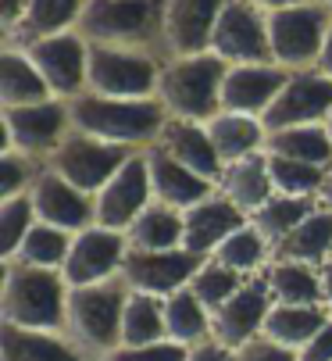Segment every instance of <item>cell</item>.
Masks as SVG:
<instances>
[{"label": "cell", "mask_w": 332, "mask_h": 361, "mask_svg": "<svg viewBox=\"0 0 332 361\" xmlns=\"http://www.w3.org/2000/svg\"><path fill=\"white\" fill-rule=\"evenodd\" d=\"M229 65L218 54H186V58H168L161 65V82H157V100L164 104L172 118H190V122H211L221 111V82H226Z\"/></svg>", "instance_id": "4"}, {"label": "cell", "mask_w": 332, "mask_h": 361, "mask_svg": "<svg viewBox=\"0 0 332 361\" xmlns=\"http://www.w3.org/2000/svg\"><path fill=\"white\" fill-rule=\"evenodd\" d=\"M39 172H43L39 158H29L22 150H0V200L29 193Z\"/></svg>", "instance_id": "41"}, {"label": "cell", "mask_w": 332, "mask_h": 361, "mask_svg": "<svg viewBox=\"0 0 332 361\" xmlns=\"http://www.w3.org/2000/svg\"><path fill=\"white\" fill-rule=\"evenodd\" d=\"M247 279H250V276H240V272H233V269H226V265H218L214 257H207V262L197 269V276L190 279V290L197 293V300L214 315L218 307L226 304Z\"/></svg>", "instance_id": "38"}, {"label": "cell", "mask_w": 332, "mask_h": 361, "mask_svg": "<svg viewBox=\"0 0 332 361\" xmlns=\"http://www.w3.org/2000/svg\"><path fill=\"white\" fill-rule=\"evenodd\" d=\"M318 276H321V300H325V307L332 312V257L318 269Z\"/></svg>", "instance_id": "48"}, {"label": "cell", "mask_w": 332, "mask_h": 361, "mask_svg": "<svg viewBox=\"0 0 332 361\" xmlns=\"http://www.w3.org/2000/svg\"><path fill=\"white\" fill-rule=\"evenodd\" d=\"M268 290L275 304H325L321 300V276L314 265L304 262H271L264 269Z\"/></svg>", "instance_id": "33"}, {"label": "cell", "mask_w": 332, "mask_h": 361, "mask_svg": "<svg viewBox=\"0 0 332 361\" xmlns=\"http://www.w3.org/2000/svg\"><path fill=\"white\" fill-rule=\"evenodd\" d=\"M11 47V43H8ZM32 58V65L39 68V75L47 79L50 93L58 100H75L79 93H86V58H90V43L72 29L50 39H36L29 47H22Z\"/></svg>", "instance_id": "15"}, {"label": "cell", "mask_w": 332, "mask_h": 361, "mask_svg": "<svg viewBox=\"0 0 332 361\" xmlns=\"http://www.w3.org/2000/svg\"><path fill=\"white\" fill-rule=\"evenodd\" d=\"M150 200H154V186H150L147 154L133 150V158L111 176V183L93 197V226L125 233Z\"/></svg>", "instance_id": "12"}, {"label": "cell", "mask_w": 332, "mask_h": 361, "mask_svg": "<svg viewBox=\"0 0 332 361\" xmlns=\"http://www.w3.org/2000/svg\"><path fill=\"white\" fill-rule=\"evenodd\" d=\"M325 129H328V136H332V111H328V118H325Z\"/></svg>", "instance_id": "51"}, {"label": "cell", "mask_w": 332, "mask_h": 361, "mask_svg": "<svg viewBox=\"0 0 332 361\" xmlns=\"http://www.w3.org/2000/svg\"><path fill=\"white\" fill-rule=\"evenodd\" d=\"M221 8L226 0H164V61L211 50Z\"/></svg>", "instance_id": "17"}, {"label": "cell", "mask_w": 332, "mask_h": 361, "mask_svg": "<svg viewBox=\"0 0 332 361\" xmlns=\"http://www.w3.org/2000/svg\"><path fill=\"white\" fill-rule=\"evenodd\" d=\"M211 54L226 65H261L271 61L268 43V11H261L250 0H226L214 32H211Z\"/></svg>", "instance_id": "10"}, {"label": "cell", "mask_w": 332, "mask_h": 361, "mask_svg": "<svg viewBox=\"0 0 332 361\" xmlns=\"http://www.w3.org/2000/svg\"><path fill=\"white\" fill-rule=\"evenodd\" d=\"M207 133H211V143L218 150L221 165L250 158V154L264 150V140H268L264 122L254 118V115H240V111H218L207 122Z\"/></svg>", "instance_id": "29"}, {"label": "cell", "mask_w": 332, "mask_h": 361, "mask_svg": "<svg viewBox=\"0 0 332 361\" xmlns=\"http://www.w3.org/2000/svg\"><path fill=\"white\" fill-rule=\"evenodd\" d=\"M72 240H75V233H65V229H58V226H47V222L36 219L11 262L32 265V269H58V272H61L65 262H68Z\"/></svg>", "instance_id": "37"}, {"label": "cell", "mask_w": 332, "mask_h": 361, "mask_svg": "<svg viewBox=\"0 0 332 361\" xmlns=\"http://www.w3.org/2000/svg\"><path fill=\"white\" fill-rule=\"evenodd\" d=\"M186 361H233V350H229V347H221V343L211 336V340L190 347V357H186Z\"/></svg>", "instance_id": "45"}, {"label": "cell", "mask_w": 332, "mask_h": 361, "mask_svg": "<svg viewBox=\"0 0 332 361\" xmlns=\"http://www.w3.org/2000/svg\"><path fill=\"white\" fill-rule=\"evenodd\" d=\"M264 154H271V158H286V161L318 165V169H332V136H328L325 122L275 129L264 140Z\"/></svg>", "instance_id": "30"}, {"label": "cell", "mask_w": 332, "mask_h": 361, "mask_svg": "<svg viewBox=\"0 0 332 361\" xmlns=\"http://www.w3.org/2000/svg\"><path fill=\"white\" fill-rule=\"evenodd\" d=\"M164 154H172L176 161H183L186 169H193L197 176H204L207 183L218 186L221 172H226V165H221L218 150L211 143V133H207V122H190V118H172L164 122L161 136L154 140Z\"/></svg>", "instance_id": "22"}, {"label": "cell", "mask_w": 332, "mask_h": 361, "mask_svg": "<svg viewBox=\"0 0 332 361\" xmlns=\"http://www.w3.org/2000/svg\"><path fill=\"white\" fill-rule=\"evenodd\" d=\"M129 286L122 276L90 283V286H72L68 290V315H65V336L86 354V357H104L122 343V315Z\"/></svg>", "instance_id": "3"}, {"label": "cell", "mask_w": 332, "mask_h": 361, "mask_svg": "<svg viewBox=\"0 0 332 361\" xmlns=\"http://www.w3.org/2000/svg\"><path fill=\"white\" fill-rule=\"evenodd\" d=\"M86 361H104V357H86Z\"/></svg>", "instance_id": "53"}, {"label": "cell", "mask_w": 332, "mask_h": 361, "mask_svg": "<svg viewBox=\"0 0 332 361\" xmlns=\"http://www.w3.org/2000/svg\"><path fill=\"white\" fill-rule=\"evenodd\" d=\"M268 165H271V183L275 193H290V197H318L325 172L318 165H304V161H286V158H271L268 154Z\"/></svg>", "instance_id": "40"}, {"label": "cell", "mask_w": 332, "mask_h": 361, "mask_svg": "<svg viewBox=\"0 0 332 361\" xmlns=\"http://www.w3.org/2000/svg\"><path fill=\"white\" fill-rule=\"evenodd\" d=\"M250 219L236 208V204L221 190H214L207 200H200V204H193L190 212H183V226H186L183 229V247L200 254V257H211L221 240L233 236Z\"/></svg>", "instance_id": "20"}, {"label": "cell", "mask_w": 332, "mask_h": 361, "mask_svg": "<svg viewBox=\"0 0 332 361\" xmlns=\"http://www.w3.org/2000/svg\"><path fill=\"white\" fill-rule=\"evenodd\" d=\"M164 333L183 347H197V343L211 340V312L197 300V293L190 286L164 297Z\"/></svg>", "instance_id": "32"}, {"label": "cell", "mask_w": 332, "mask_h": 361, "mask_svg": "<svg viewBox=\"0 0 332 361\" xmlns=\"http://www.w3.org/2000/svg\"><path fill=\"white\" fill-rule=\"evenodd\" d=\"M328 257H332V212L321 204L271 250V262H304L314 269H321Z\"/></svg>", "instance_id": "26"}, {"label": "cell", "mask_w": 332, "mask_h": 361, "mask_svg": "<svg viewBox=\"0 0 332 361\" xmlns=\"http://www.w3.org/2000/svg\"><path fill=\"white\" fill-rule=\"evenodd\" d=\"M129 254V240L118 229H104V226H86L82 233H75L68 262L61 269V276L68 279V286H90V283H104L122 276V262Z\"/></svg>", "instance_id": "16"}, {"label": "cell", "mask_w": 332, "mask_h": 361, "mask_svg": "<svg viewBox=\"0 0 332 361\" xmlns=\"http://www.w3.org/2000/svg\"><path fill=\"white\" fill-rule=\"evenodd\" d=\"M332 111V79L321 75L318 68H300L290 72L286 86L271 100V108L261 115L264 129H290V126H314L325 122Z\"/></svg>", "instance_id": "13"}, {"label": "cell", "mask_w": 332, "mask_h": 361, "mask_svg": "<svg viewBox=\"0 0 332 361\" xmlns=\"http://www.w3.org/2000/svg\"><path fill=\"white\" fill-rule=\"evenodd\" d=\"M271 290H268V279L264 272L250 276L226 304L218 307V312L211 315V336L221 343V347H229V350H240L243 343L257 340L264 333V319L271 312Z\"/></svg>", "instance_id": "14"}, {"label": "cell", "mask_w": 332, "mask_h": 361, "mask_svg": "<svg viewBox=\"0 0 332 361\" xmlns=\"http://www.w3.org/2000/svg\"><path fill=\"white\" fill-rule=\"evenodd\" d=\"M300 361H332V319L321 326V333L297 354Z\"/></svg>", "instance_id": "44"}, {"label": "cell", "mask_w": 332, "mask_h": 361, "mask_svg": "<svg viewBox=\"0 0 332 361\" xmlns=\"http://www.w3.org/2000/svg\"><path fill=\"white\" fill-rule=\"evenodd\" d=\"M250 4H257L261 11H283V8H293V4H307V0H250Z\"/></svg>", "instance_id": "49"}, {"label": "cell", "mask_w": 332, "mask_h": 361, "mask_svg": "<svg viewBox=\"0 0 332 361\" xmlns=\"http://www.w3.org/2000/svg\"><path fill=\"white\" fill-rule=\"evenodd\" d=\"M29 197H32L36 219L47 226H58L65 233H82L86 226H93V197L72 186L68 179H61L58 172H50L47 165L29 186Z\"/></svg>", "instance_id": "18"}, {"label": "cell", "mask_w": 332, "mask_h": 361, "mask_svg": "<svg viewBox=\"0 0 332 361\" xmlns=\"http://www.w3.org/2000/svg\"><path fill=\"white\" fill-rule=\"evenodd\" d=\"M318 208V197H290V193H275L268 204H261V208L250 215V226L271 243H279L283 236H290L311 212Z\"/></svg>", "instance_id": "34"}, {"label": "cell", "mask_w": 332, "mask_h": 361, "mask_svg": "<svg viewBox=\"0 0 332 361\" xmlns=\"http://www.w3.org/2000/svg\"><path fill=\"white\" fill-rule=\"evenodd\" d=\"M129 158H133L129 147H118V143L97 140L90 133L68 129V136L47 154L43 165L50 172H58L61 179H68L72 186H79L82 193L97 197Z\"/></svg>", "instance_id": "7"}, {"label": "cell", "mask_w": 332, "mask_h": 361, "mask_svg": "<svg viewBox=\"0 0 332 361\" xmlns=\"http://www.w3.org/2000/svg\"><path fill=\"white\" fill-rule=\"evenodd\" d=\"M233 361H300V357H297V350L275 343V340H268V336L261 333L257 340H250V343H243L240 350H233Z\"/></svg>", "instance_id": "43"}, {"label": "cell", "mask_w": 332, "mask_h": 361, "mask_svg": "<svg viewBox=\"0 0 332 361\" xmlns=\"http://www.w3.org/2000/svg\"><path fill=\"white\" fill-rule=\"evenodd\" d=\"M314 68L332 79V22H328V32H325V43H321V54H318V65Z\"/></svg>", "instance_id": "47"}, {"label": "cell", "mask_w": 332, "mask_h": 361, "mask_svg": "<svg viewBox=\"0 0 332 361\" xmlns=\"http://www.w3.org/2000/svg\"><path fill=\"white\" fill-rule=\"evenodd\" d=\"M0 361H86V354L65 333L0 322Z\"/></svg>", "instance_id": "25"}, {"label": "cell", "mask_w": 332, "mask_h": 361, "mask_svg": "<svg viewBox=\"0 0 332 361\" xmlns=\"http://www.w3.org/2000/svg\"><path fill=\"white\" fill-rule=\"evenodd\" d=\"M143 154H147V169H150L154 200H161V204H172V208H179V212H190L193 204L207 200L218 190L214 183H207L204 176H197L183 161H176L172 154H164L157 143L143 147Z\"/></svg>", "instance_id": "21"}, {"label": "cell", "mask_w": 332, "mask_h": 361, "mask_svg": "<svg viewBox=\"0 0 332 361\" xmlns=\"http://www.w3.org/2000/svg\"><path fill=\"white\" fill-rule=\"evenodd\" d=\"M157 340H168L164 333V297L154 293H129L122 315V343L118 347H147Z\"/></svg>", "instance_id": "36"}, {"label": "cell", "mask_w": 332, "mask_h": 361, "mask_svg": "<svg viewBox=\"0 0 332 361\" xmlns=\"http://www.w3.org/2000/svg\"><path fill=\"white\" fill-rule=\"evenodd\" d=\"M183 229L186 226L179 208L150 200L136 215V222L125 229V240L133 250H168V247H183Z\"/></svg>", "instance_id": "31"}, {"label": "cell", "mask_w": 332, "mask_h": 361, "mask_svg": "<svg viewBox=\"0 0 332 361\" xmlns=\"http://www.w3.org/2000/svg\"><path fill=\"white\" fill-rule=\"evenodd\" d=\"M190 347L176 343V340H157L147 347H115L111 354H104V361H186Z\"/></svg>", "instance_id": "42"}, {"label": "cell", "mask_w": 332, "mask_h": 361, "mask_svg": "<svg viewBox=\"0 0 332 361\" xmlns=\"http://www.w3.org/2000/svg\"><path fill=\"white\" fill-rule=\"evenodd\" d=\"M332 11L321 0H307V4H293L283 11L268 15V43H271V61L290 72L314 68L321 43L328 32Z\"/></svg>", "instance_id": "8"}, {"label": "cell", "mask_w": 332, "mask_h": 361, "mask_svg": "<svg viewBox=\"0 0 332 361\" xmlns=\"http://www.w3.org/2000/svg\"><path fill=\"white\" fill-rule=\"evenodd\" d=\"M218 190L226 193L236 208L250 219L261 204H268L275 197V183H271V165H268V154L257 150L250 158H240L233 165H226L218 179Z\"/></svg>", "instance_id": "24"}, {"label": "cell", "mask_w": 332, "mask_h": 361, "mask_svg": "<svg viewBox=\"0 0 332 361\" xmlns=\"http://www.w3.org/2000/svg\"><path fill=\"white\" fill-rule=\"evenodd\" d=\"M25 4L29 0H0V29H4V36L18 25V18L25 15Z\"/></svg>", "instance_id": "46"}, {"label": "cell", "mask_w": 332, "mask_h": 361, "mask_svg": "<svg viewBox=\"0 0 332 361\" xmlns=\"http://www.w3.org/2000/svg\"><path fill=\"white\" fill-rule=\"evenodd\" d=\"M328 319L332 312L325 304H271V312L264 319V336L300 354L321 333Z\"/></svg>", "instance_id": "27"}, {"label": "cell", "mask_w": 332, "mask_h": 361, "mask_svg": "<svg viewBox=\"0 0 332 361\" xmlns=\"http://www.w3.org/2000/svg\"><path fill=\"white\" fill-rule=\"evenodd\" d=\"M318 204L332 212V169L325 172V183H321V190H318Z\"/></svg>", "instance_id": "50"}, {"label": "cell", "mask_w": 332, "mask_h": 361, "mask_svg": "<svg viewBox=\"0 0 332 361\" xmlns=\"http://www.w3.org/2000/svg\"><path fill=\"white\" fill-rule=\"evenodd\" d=\"M75 32L86 43L140 47L164 58V0H86Z\"/></svg>", "instance_id": "5"}, {"label": "cell", "mask_w": 332, "mask_h": 361, "mask_svg": "<svg viewBox=\"0 0 332 361\" xmlns=\"http://www.w3.org/2000/svg\"><path fill=\"white\" fill-rule=\"evenodd\" d=\"M36 222V208H32V197L29 193H18V197H8L0 200V254H4V262H11V257L18 254L25 233L32 229Z\"/></svg>", "instance_id": "39"}, {"label": "cell", "mask_w": 332, "mask_h": 361, "mask_svg": "<svg viewBox=\"0 0 332 361\" xmlns=\"http://www.w3.org/2000/svg\"><path fill=\"white\" fill-rule=\"evenodd\" d=\"M321 4H325V8H328V11H332V0H321Z\"/></svg>", "instance_id": "52"}, {"label": "cell", "mask_w": 332, "mask_h": 361, "mask_svg": "<svg viewBox=\"0 0 332 361\" xmlns=\"http://www.w3.org/2000/svg\"><path fill=\"white\" fill-rule=\"evenodd\" d=\"M68 279L58 269H32L18 262H4L0 279V322L22 329L65 333L68 315Z\"/></svg>", "instance_id": "2"}, {"label": "cell", "mask_w": 332, "mask_h": 361, "mask_svg": "<svg viewBox=\"0 0 332 361\" xmlns=\"http://www.w3.org/2000/svg\"><path fill=\"white\" fill-rule=\"evenodd\" d=\"M290 68L275 65V61H261V65H229L226 82H221V111H240V115H254L261 118L271 100L279 97V90L286 86Z\"/></svg>", "instance_id": "19"}, {"label": "cell", "mask_w": 332, "mask_h": 361, "mask_svg": "<svg viewBox=\"0 0 332 361\" xmlns=\"http://www.w3.org/2000/svg\"><path fill=\"white\" fill-rule=\"evenodd\" d=\"M211 257H214L218 265L240 272V276H257V272H264V269L271 265V243L247 222V226H240L233 236L221 240Z\"/></svg>", "instance_id": "35"}, {"label": "cell", "mask_w": 332, "mask_h": 361, "mask_svg": "<svg viewBox=\"0 0 332 361\" xmlns=\"http://www.w3.org/2000/svg\"><path fill=\"white\" fill-rule=\"evenodd\" d=\"M82 8H86V0H29L25 15L4 36V43L29 47L36 39H50V36L72 32L79 25V18H82Z\"/></svg>", "instance_id": "23"}, {"label": "cell", "mask_w": 332, "mask_h": 361, "mask_svg": "<svg viewBox=\"0 0 332 361\" xmlns=\"http://www.w3.org/2000/svg\"><path fill=\"white\" fill-rule=\"evenodd\" d=\"M164 58L140 47H111V43H90L86 58V90L100 97H125L143 100L157 97Z\"/></svg>", "instance_id": "6"}, {"label": "cell", "mask_w": 332, "mask_h": 361, "mask_svg": "<svg viewBox=\"0 0 332 361\" xmlns=\"http://www.w3.org/2000/svg\"><path fill=\"white\" fill-rule=\"evenodd\" d=\"M68 111H72V129L129 150L150 147L161 136L164 122H168V111H164L157 97L125 100V97H100L86 90L75 100H68Z\"/></svg>", "instance_id": "1"}, {"label": "cell", "mask_w": 332, "mask_h": 361, "mask_svg": "<svg viewBox=\"0 0 332 361\" xmlns=\"http://www.w3.org/2000/svg\"><path fill=\"white\" fill-rule=\"evenodd\" d=\"M207 257L186 250V247H168V250H133L122 262V279L136 293H154V297H172L176 290H186L190 279Z\"/></svg>", "instance_id": "11"}, {"label": "cell", "mask_w": 332, "mask_h": 361, "mask_svg": "<svg viewBox=\"0 0 332 361\" xmlns=\"http://www.w3.org/2000/svg\"><path fill=\"white\" fill-rule=\"evenodd\" d=\"M72 129L68 100H39V104L0 108V150H22L29 158H47Z\"/></svg>", "instance_id": "9"}, {"label": "cell", "mask_w": 332, "mask_h": 361, "mask_svg": "<svg viewBox=\"0 0 332 361\" xmlns=\"http://www.w3.org/2000/svg\"><path fill=\"white\" fill-rule=\"evenodd\" d=\"M50 86L39 75V68L32 65V58L22 47H8L0 50V108H18V104H39L50 100Z\"/></svg>", "instance_id": "28"}]
</instances>
